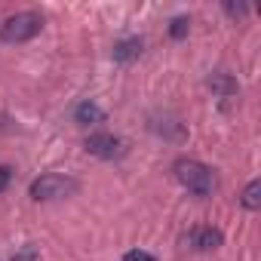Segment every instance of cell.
<instances>
[{"instance_id":"cell-1","label":"cell","mask_w":261,"mask_h":261,"mask_svg":"<svg viewBox=\"0 0 261 261\" xmlns=\"http://www.w3.org/2000/svg\"><path fill=\"white\" fill-rule=\"evenodd\" d=\"M175 178L181 181V188H188L191 194L197 197H209L212 188H215V178H212V169L200 160H191V157H181L175 160Z\"/></svg>"},{"instance_id":"cell-2","label":"cell","mask_w":261,"mask_h":261,"mask_svg":"<svg viewBox=\"0 0 261 261\" xmlns=\"http://www.w3.org/2000/svg\"><path fill=\"white\" fill-rule=\"evenodd\" d=\"M77 191V181L71 175H59V172H49V175H40L31 181L28 188V197L37 200V203H46V200H62V197H71Z\"/></svg>"},{"instance_id":"cell-3","label":"cell","mask_w":261,"mask_h":261,"mask_svg":"<svg viewBox=\"0 0 261 261\" xmlns=\"http://www.w3.org/2000/svg\"><path fill=\"white\" fill-rule=\"evenodd\" d=\"M43 28V16L40 13H16L0 25V40L4 43H25L31 37H37Z\"/></svg>"},{"instance_id":"cell-4","label":"cell","mask_w":261,"mask_h":261,"mask_svg":"<svg viewBox=\"0 0 261 261\" xmlns=\"http://www.w3.org/2000/svg\"><path fill=\"white\" fill-rule=\"evenodd\" d=\"M92 157H101V160H114V157H123L126 154V142L111 136V133H92L83 145Z\"/></svg>"},{"instance_id":"cell-5","label":"cell","mask_w":261,"mask_h":261,"mask_svg":"<svg viewBox=\"0 0 261 261\" xmlns=\"http://www.w3.org/2000/svg\"><path fill=\"white\" fill-rule=\"evenodd\" d=\"M185 243H188L191 249H197V252H212V249H218V246L224 243V237H221V230H215V227H197V230L188 233Z\"/></svg>"},{"instance_id":"cell-6","label":"cell","mask_w":261,"mask_h":261,"mask_svg":"<svg viewBox=\"0 0 261 261\" xmlns=\"http://www.w3.org/2000/svg\"><path fill=\"white\" fill-rule=\"evenodd\" d=\"M74 120H77L80 126H98V123H105V111H101L95 101H80V105L74 108Z\"/></svg>"},{"instance_id":"cell-7","label":"cell","mask_w":261,"mask_h":261,"mask_svg":"<svg viewBox=\"0 0 261 261\" xmlns=\"http://www.w3.org/2000/svg\"><path fill=\"white\" fill-rule=\"evenodd\" d=\"M142 53V37H126L120 43H114V62H133Z\"/></svg>"},{"instance_id":"cell-8","label":"cell","mask_w":261,"mask_h":261,"mask_svg":"<svg viewBox=\"0 0 261 261\" xmlns=\"http://www.w3.org/2000/svg\"><path fill=\"white\" fill-rule=\"evenodd\" d=\"M206 86H209L215 95H221V98H230V95H237V89H240V86H237V80H233V77H227V74H212Z\"/></svg>"},{"instance_id":"cell-9","label":"cell","mask_w":261,"mask_h":261,"mask_svg":"<svg viewBox=\"0 0 261 261\" xmlns=\"http://www.w3.org/2000/svg\"><path fill=\"white\" fill-rule=\"evenodd\" d=\"M240 203L246 206V209H261V181L258 178H252L246 188H243V197H240Z\"/></svg>"},{"instance_id":"cell-10","label":"cell","mask_w":261,"mask_h":261,"mask_svg":"<svg viewBox=\"0 0 261 261\" xmlns=\"http://www.w3.org/2000/svg\"><path fill=\"white\" fill-rule=\"evenodd\" d=\"M188 19L185 16H178V19H172V25H169V34H172V40H181L185 34H188Z\"/></svg>"},{"instance_id":"cell-11","label":"cell","mask_w":261,"mask_h":261,"mask_svg":"<svg viewBox=\"0 0 261 261\" xmlns=\"http://www.w3.org/2000/svg\"><path fill=\"white\" fill-rule=\"evenodd\" d=\"M40 255H37V246H22L16 255H13V261H37Z\"/></svg>"},{"instance_id":"cell-12","label":"cell","mask_w":261,"mask_h":261,"mask_svg":"<svg viewBox=\"0 0 261 261\" xmlns=\"http://www.w3.org/2000/svg\"><path fill=\"white\" fill-rule=\"evenodd\" d=\"M123 261H157V258L151 252H145V249H133V252L123 255Z\"/></svg>"},{"instance_id":"cell-13","label":"cell","mask_w":261,"mask_h":261,"mask_svg":"<svg viewBox=\"0 0 261 261\" xmlns=\"http://www.w3.org/2000/svg\"><path fill=\"white\" fill-rule=\"evenodd\" d=\"M10 181H13V169L10 166H0V194L10 188Z\"/></svg>"},{"instance_id":"cell-14","label":"cell","mask_w":261,"mask_h":261,"mask_svg":"<svg viewBox=\"0 0 261 261\" xmlns=\"http://www.w3.org/2000/svg\"><path fill=\"white\" fill-rule=\"evenodd\" d=\"M224 10H227V16H233V19H240V16H246V13H249V7H246V4H237V7H233V4H227Z\"/></svg>"}]
</instances>
